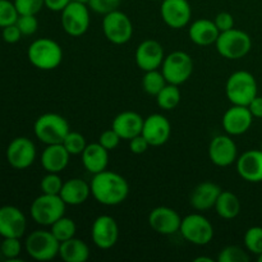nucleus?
<instances>
[{
	"label": "nucleus",
	"mask_w": 262,
	"mask_h": 262,
	"mask_svg": "<svg viewBox=\"0 0 262 262\" xmlns=\"http://www.w3.org/2000/svg\"><path fill=\"white\" fill-rule=\"evenodd\" d=\"M219 35L220 31L214 20L206 19V18L194 20L188 28L189 40L199 46L212 45L216 42Z\"/></svg>",
	"instance_id": "393cba45"
},
{
	"label": "nucleus",
	"mask_w": 262,
	"mask_h": 262,
	"mask_svg": "<svg viewBox=\"0 0 262 262\" xmlns=\"http://www.w3.org/2000/svg\"><path fill=\"white\" fill-rule=\"evenodd\" d=\"M166 83L168 82H166L163 72L159 71V69L145 72V74H143L142 87L146 94L151 95V96H156L165 87Z\"/></svg>",
	"instance_id": "7c9ffc66"
},
{
	"label": "nucleus",
	"mask_w": 262,
	"mask_h": 262,
	"mask_svg": "<svg viewBox=\"0 0 262 262\" xmlns=\"http://www.w3.org/2000/svg\"><path fill=\"white\" fill-rule=\"evenodd\" d=\"M91 238L94 245L100 250L114 247L119 238V227L110 215H100L91 227Z\"/></svg>",
	"instance_id": "f8f14e48"
},
{
	"label": "nucleus",
	"mask_w": 262,
	"mask_h": 262,
	"mask_svg": "<svg viewBox=\"0 0 262 262\" xmlns=\"http://www.w3.org/2000/svg\"><path fill=\"white\" fill-rule=\"evenodd\" d=\"M84 169L91 174H97L106 170L109 164V151L99 142L90 143L81 154Z\"/></svg>",
	"instance_id": "bb28decb"
},
{
	"label": "nucleus",
	"mask_w": 262,
	"mask_h": 262,
	"mask_svg": "<svg viewBox=\"0 0 262 262\" xmlns=\"http://www.w3.org/2000/svg\"><path fill=\"white\" fill-rule=\"evenodd\" d=\"M102 32L107 41L115 45H124L132 38L133 25L130 18L119 9L104 15Z\"/></svg>",
	"instance_id": "9b49d317"
},
{
	"label": "nucleus",
	"mask_w": 262,
	"mask_h": 262,
	"mask_svg": "<svg viewBox=\"0 0 262 262\" xmlns=\"http://www.w3.org/2000/svg\"><path fill=\"white\" fill-rule=\"evenodd\" d=\"M260 150H261V151H262V143H261V148H260Z\"/></svg>",
	"instance_id": "603ef678"
},
{
	"label": "nucleus",
	"mask_w": 262,
	"mask_h": 262,
	"mask_svg": "<svg viewBox=\"0 0 262 262\" xmlns=\"http://www.w3.org/2000/svg\"><path fill=\"white\" fill-rule=\"evenodd\" d=\"M120 140H122L120 136L118 135L113 128H110V129L104 130V132L100 135L99 141H97V142H99L101 146H104L107 151H113L119 146Z\"/></svg>",
	"instance_id": "79ce46f5"
},
{
	"label": "nucleus",
	"mask_w": 262,
	"mask_h": 262,
	"mask_svg": "<svg viewBox=\"0 0 262 262\" xmlns=\"http://www.w3.org/2000/svg\"><path fill=\"white\" fill-rule=\"evenodd\" d=\"M71 127L63 115L56 113H45L36 119L33 124V132L37 140L45 145L61 143L68 135Z\"/></svg>",
	"instance_id": "20e7f679"
},
{
	"label": "nucleus",
	"mask_w": 262,
	"mask_h": 262,
	"mask_svg": "<svg viewBox=\"0 0 262 262\" xmlns=\"http://www.w3.org/2000/svg\"><path fill=\"white\" fill-rule=\"evenodd\" d=\"M122 0H90L89 8L97 14H107L119 8Z\"/></svg>",
	"instance_id": "ea45409f"
},
{
	"label": "nucleus",
	"mask_w": 262,
	"mask_h": 262,
	"mask_svg": "<svg viewBox=\"0 0 262 262\" xmlns=\"http://www.w3.org/2000/svg\"><path fill=\"white\" fill-rule=\"evenodd\" d=\"M219 262H248L250 256L239 246H228L220 251L217 256Z\"/></svg>",
	"instance_id": "c9c22d12"
},
{
	"label": "nucleus",
	"mask_w": 262,
	"mask_h": 262,
	"mask_svg": "<svg viewBox=\"0 0 262 262\" xmlns=\"http://www.w3.org/2000/svg\"><path fill=\"white\" fill-rule=\"evenodd\" d=\"M171 135L170 122L163 114H151L143 120L142 136L147 140L150 146L158 147L168 142Z\"/></svg>",
	"instance_id": "a211bd4d"
},
{
	"label": "nucleus",
	"mask_w": 262,
	"mask_h": 262,
	"mask_svg": "<svg viewBox=\"0 0 262 262\" xmlns=\"http://www.w3.org/2000/svg\"><path fill=\"white\" fill-rule=\"evenodd\" d=\"M245 246L248 252L258 256L262 253V227H251L245 233Z\"/></svg>",
	"instance_id": "72a5a7b5"
},
{
	"label": "nucleus",
	"mask_w": 262,
	"mask_h": 262,
	"mask_svg": "<svg viewBox=\"0 0 262 262\" xmlns=\"http://www.w3.org/2000/svg\"><path fill=\"white\" fill-rule=\"evenodd\" d=\"M14 5L15 8H17L19 15H36L43 7H45V0H14Z\"/></svg>",
	"instance_id": "58836bf2"
},
{
	"label": "nucleus",
	"mask_w": 262,
	"mask_h": 262,
	"mask_svg": "<svg viewBox=\"0 0 262 262\" xmlns=\"http://www.w3.org/2000/svg\"><path fill=\"white\" fill-rule=\"evenodd\" d=\"M223 189L214 182H202L194 187L189 196V204L197 211H206L215 207Z\"/></svg>",
	"instance_id": "4be33fe9"
},
{
	"label": "nucleus",
	"mask_w": 262,
	"mask_h": 262,
	"mask_svg": "<svg viewBox=\"0 0 262 262\" xmlns=\"http://www.w3.org/2000/svg\"><path fill=\"white\" fill-rule=\"evenodd\" d=\"M50 228L51 233L55 235V238L59 242H64V241L76 237V223H74V220L71 219V217L61 216L60 219L56 220Z\"/></svg>",
	"instance_id": "2f4dec72"
},
{
	"label": "nucleus",
	"mask_w": 262,
	"mask_h": 262,
	"mask_svg": "<svg viewBox=\"0 0 262 262\" xmlns=\"http://www.w3.org/2000/svg\"><path fill=\"white\" fill-rule=\"evenodd\" d=\"M15 25L18 26V28L20 30L22 35L25 36H31L37 31L38 28V20L36 18V15L32 14H22L18 17Z\"/></svg>",
	"instance_id": "a19ab883"
},
{
	"label": "nucleus",
	"mask_w": 262,
	"mask_h": 262,
	"mask_svg": "<svg viewBox=\"0 0 262 262\" xmlns=\"http://www.w3.org/2000/svg\"><path fill=\"white\" fill-rule=\"evenodd\" d=\"M257 260H258V262H262V253H261V255L257 256Z\"/></svg>",
	"instance_id": "3c124183"
},
{
	"label": "nucleus",
	"mask_w": 262,
	"mask_h": 262,
	"mask_svg": "<svg viewBox=\"0 0 262 262\" xmlns=\"http://www.w3.org/2000/svg\"><path fill=\"white\" fill-rule=\"evenodd\" d=\"M18 17H19V13L15 8L14 2L0 0V27L4 28L7 26L14 25Z\"/></svg>",
	"instance_id": "e433bc0d"
},
{
	"label": "nucleus",
	"mask_w": 262,
	"mask_h": 262,
	"mask_svg": "<svg viewBox=\"0 0 262 262\" xmlns=\"http://www.w3.org/2000/svg\"><path fill=\"white\" fill-rule=\"evenodd\" d=\"M2 36H3V40H4L5 42L15 43L20 40V37H22L23 35L22 32H20L19 28H18V26L14 23V25L7 26V27L3 28Z\"/></svg>",
	"instance_id": "a18cd8bd"
},
{
	"label": "nucleus",
	"mask_w": 262,
	"mask_h": 262,
	"mask_svg": "<svg viewBox=\"0 0 262 262\" xmlns=\"http://www.w3.org/2000/svg\"><path fill=\"white\" fill-rule=\"evenodd\" d=\"M253 122V115L248 106L233 105L223 115V128L229 136H241L247 132Z\"/></svg>",
	"instance_id": "aec40b11"
},
{
	"label": "nucleus",
	"mask_w": 262,
	"mask_h": 262,
	"mask_svg": "<svg viewBox=\"0 0 262 262\" xmlns=\"http://www.w3.org/2000/svg\"><path fill=\"white\" fill-rule=\"evenodd\" d=\"M71 156L63 143L46 145V148L41 154V165L46 173H61L68 166Z\"/></svg>",
	"instance_id": "b1692460"
},
{
	"label": "nucleus",
	"mask_w": 262,
	"mask_h": 262,
	"mask_svg": "<svg viewBox=\"0 0 262 262\" xmlns=\"http://www.w3.org/2000/svg\"><path fill=\"white\" fill-rule=\"evenodd\" d=\"M160 14L168 27L181 30L191 22L192 8L188 0H163Z\"/></svg>",
	"instance_id": "ddd939ff"
},
{
	"label": "nucleus",
	"mask_w": 262,
	"mask_h": 262,
	"mask_svg": "<svg viewBox=\"0 0 262 262\" xmlns=\"http://www.w3.org/2000/svg\"><path fill=\"white\" fill-rule=\"evenodd\" d=\"M215 25L219 28L220 32H225L232 28H234V17L229 12H220L217 13L214 19Z\"/></svg>",
	"instance_id": "37998d69"
},
{
	"label": "nucleus",
	"mask_w": 262,
	"mask_h": 262,
	"mask_svg": "<svg viewBox=\"0 0 262 262\" xmlns=\"http://www.w3.org/2000/svg\"><path fill=\"white\" fill-rule=\"evenodd\" d=\"M30 63L41 71H53L60 66L63 60V49L49 37H41L33 41L27 51Z\"/></svg>",
	"instance_id": "f03ea898"
},
{
	"label": "nucleus",
	"mask_w": 262,
	"mask_h": 262,
	"mask_svg": "<svg viewBox=\"0 0 262 262\" xmlns=\"http://www.w3.org/2000/svg\"><path fill=\"white\" fill-rule=\"evenodd\" d=\"M179 233L192 245L206 246L214 238V227L204 215L189 214L182 219Z\"/></svg>",
	"instance_id": "1a4fd4ad"
},
{
	"label": "nucleus",
	"mask_w": 262,
	"mask_h": 262,
	"mask_svg": "<svg viewBox=\"0 0 262 262\" xmlns=\"http://www.w3.org/2000/svg\"><path fill=\"white\" fill-rule=\"evenodd\" d=\"M143 120L145 119L138 113L127 110V112L119 113L114 118L112 128L120 136L122 140L129 141L142 133Z\"/></svg>",
	"instance_id": "5701e85b"
},
{
	"label": "nucleus",
	"mask_w": 262,
	"mask_h": 262,
	"mask_svg": "<svg viewBox=\"0 0 262 262\" xmlns=\"http://www.w3.org/2000/svg\"><path fill=\"white\" fill-rule=\"evenodd\" d=\"M248 109L252 113L253 118H262V96H256L248 105Z\"/></svg>",
	"instance_id": "de8ad7c7"
},
{
	"label": "nucleus",
	"mask_w": 262,
	"mask_h": 262,
	"mask_svg": "<svg viewBox=\"0 0 262 262\" xmlns=\"http://www.w3.org/2000/svg\"><path fill=\"white\" fill-rule=\"evenodd\" d=\"M136 64L143 72L161 68L165 59L164 48L159 41L145 40L136 49Z\"/></svg>",
	"instance_id": "dca6fc26"
},
{
	"label": "nucleus",
	"mask_w": 262,
	"mask_h": 262,
	"mask_svg": "<svg viewBox=\"0 0 262 262\" xmlns=\"http://www.w3.org/2000/svg\"><path fill=\"white\" fill-rule=\"evenodd\" d=\"M216 50L223 58L229 60H238L242 59L250 53L252 48V40L250 35L242 30L232 28L225 32H220L216 42Z\"/></svg>",
	"instance_id": "423d86ee"
},
{
	"label": "nucleus",
	"mask_w": 262,
	"mask_h": 262,
	"mask_svg": "<svg viewBox=\"0 0 262 262\" xmlns=\"http://www.w3.org/2000/svg\"><path fill=\"white\" fill-rule=\"evenodd\" d=\"M194 262H214V260L210 257H205V256H200V257L194 258Z\"/></svg>",
	"instance_id": "09e8293b"
},
{
	"label": "nucleus",
	"mask_w": 262,
	"mask_h": 262,
	"mask_svg": "<svg viewBox=\"0 0 262 262\" xmlns=\"http://www.w3.org/2000/svg\"><path fill=\"white\" fill-rule=\"evenodd\" d=\"M72 0H45V7L51 12H61Z\"/></svg>",
	"instance_id": "49530a36"
},
{
	"label": "nucleus",
	"mask_w": 262,
	"mask_h": 262,
	"mask_svg": "<svg viewBox=\"0 0 262 262\" xmlns=\"http://www.w3.org/2000/svg\"><path fill=\"white\" fill-rule=\"evenodd\" d=\"M0 256H2V252H0Z\"/></svg>",
	"instance_id": "5fc2aeb1"
},
{
	"label": "nucleus",
	"mask_w": 262,
	"mask_h": 262,
	"mask_svg": "<svg viewBox=\"0 0 262 262\" xmlns=\"http://www.w3.org/2000/svg\"><path fill=\"white\" fill-rule=\"evenodd\" d=\"M74 2H78V3H82V4H87V5H89L90 0H74Z\"/></svg>",
	"instance_id": "8fccbe9b"
},
{
	"label": "nucleus",
	"mask_w": 262,
	"mask_h": 262,
	"mask_svg": "<svg viewBox=\"0 0 262 262\" xmlns=\"http://www.w3.org/2000/svg\"><path fill=\"white\" fill-rule=\"evenodd\" d=\"M181 90L179 86L173 83H166L165 87L156 95V101L159 107L163 110H173L181 102Z\"/></svg>",
	"instance_id": "c756f323"
},
{
	"label": "nucleus",
	"mask_w": 262,
	"mask_h": 262,
	"mask_svg": "<svg viewBox=\"0 0 262 262\" xmlns=\"http://www.w3.org/2000/svg\"><path fill=\"white\" fill-rule=\"evenodd\" d=\"M237 145L229 135H219L209 145V158L214 165L227 168L237 161Z\"/></svg>",
	"instance_id": "2eb2a0df"
},
{
	"label": "nucleus",
	"mask_w": 262,
	"mask_h": 262,
	"mask_svg": "<svg viewBox=\"0 0 262 262\" xmlns=\"http://www.w3.org/2000/svg\"><path fill=\"white\" fill-rule=\"evenodd\" d=\"M159 2H163V0H159Z\"/></svg>",
	"instance_id": "864d4df0"
},
{
	"label": "nucleus",
	"mask_w": 262,
	"mask_h": 262,
	"mask_svg": "<svg viewBox=\"0 0 262 262\" xmlns=\"http://www.w3.org/2000/svg\"><path fill=\"white\" fill-rule=\"evenodd\" d=\"M59 196L69 206H78L84 204L91 196V186L81 178H72L64 182Z\"/></svg>",
	"instance_id": "a878e982"
},
{
	"label": "nucleus",
	"mask_w": 262,
	"mask_h": 262,
	"mask_svg": "<svg viewBox=\"0 0 262 262\" xmlns=\"http://www.w3.org/2000/svg\"><path fill=\"white\" fill-rule=\"evenodd\" d=\"M161 72L168 83L179 86L191 78L193 73V59L186 51H173L164 59Z\"/></svg>",
	"instance_id": "6e6552de"
},
{
	"label": "nucleus",
	"mask_w": 262,
	"mask_h": 262,
	"mask_svg": "<svg viewBox=\"0 0 262 262\" xmlns=\"http://www.w3.org/2000/svg\"><path fill=\"white\" fill-rule=\"evenodd\" d=\"M63 179L59 177V173H48L41 179V191L48 194H59L63 187Z\"/></svg>",
	"instance_id": "4c0bfd02"
},
{
	"label": "nucleus",
	"mask_w": 262,
	"mask_h": 262,
	"mask_svg": "<svg viewBox=\"0 0 262 262\" xmlns=\"http://www.w3.org/2000/svg\"><path fill=\"white\" fill-rule=\"evenodd\" d=\"M215 210L223 219H234L241 212V201L237 194H234L233 192L222 191L216 204H215Z\"/></svg>",
	"instance_id": "c85d7f7f"
},
{
	"label": "nucleus",
	"mask_w": 262,
	"mask_h": 262,
	"mask_svg": "<svg viewBox=\"0 0 262 262\" xmlns=\"http://www.w3.org/2000/svg\"><path fill=\"white\" fill-rule=\"evenodd\" d=\"M61 143L71 155H81L87 146L84 136L79 132H76V130H69V133L66 136Z\"/></svg>",
	"instance_id": "473e14b6"
},
{
	"label": "nucleus",
	"mask_w": 262,
	"mask_h": 262,
	"mask_svg": "<svg viewBox=\"0 0 262 262\" xmlns=\"http://www.w3.org/2000/svg\"><path fill=\"white\" fill-rule=\"evenodd\" d=\"M26 252L36 261H50L59 256L60 242L51 230L38 229L31 233L25 242Z\"/></svg>",
	"instance_id": "0eeeda50"
},
{
	"label": "nucleus",
	"mask_w": 262,
	"mask_h": 262,
	"mask_svg": "<svg viewBox=\"0 0 262 262\" xmlns=\"http://www.w3.org/2000/svg\"><path fill=\"white\" fill-rule=\"evenodd\" d=\"M148 147H150V143L143 137L142 133L133 137L132 140H129V150L133 154H136V155H142V154H145L147 151Z\"/></svg>",
	"instance_id": "c03bdc74"
},
{
	"label": "nucleus",
	"mask_w": 262,
	"mask_h": 262,
	"mask_svg": "<svg viewBox=\"0 0 262 262\" xmlns=\"http://www.w3.org/2000/svg\"><path fill=\"white\" fill-rule=\"evenodd\" d=\"M7 160L18 170L30 168L36 160L35 143L27 137L14 138L7 148Z\"/></svg>",
	"instance_id": "4468645a"
},
{
	"label": "nucleus",
	"mask_w": 262,
	"mask_h": 262,
	"mask_svg": "<svg viewBox=\"0 0 262 262\" xmlns=\"http://www.w3.org/2000/svg\"><path fill=\"white\" fill-rule=\"evenodd\" d=\"M59 256L64 262H86L90 257V248L84 241L73 237L60 242Z\"/></svg>",
	"instance_id": "cd10ccee"
},
{
	"label": "nucleus",
	"mask_w": 262,
	"mask_h": 262,
	"mask_svg": "<svg viewBox=\"0 0 262 262\" xmlns=\"http://www.w3.org/2000/svg\"><path fill=\"white\" fill-rule=\"evenodd\" d=\"M20 238H4L0 245V252L7 258L8 262H17L19 260L22 245H20Z\"/></svg>",
	"instance_id": "f704fd0d"
},
{
	"label": "nucleus",
	"mask_w": 262,
	"mask_h": 262,
	"mask_svg": "<svg viewBox=\"0 0 262 262\" xmlns=\"http://www.w3.org/2000/svg\"><path fill=\"white\" fill-rule=\"evenodd\" d=\"M182 217L174 209L168 206L155 207L148 214V225L156 233L163 235H171L179 232Z\"/></svg>",
	"instance_id": "f3484780"
},
{
	"label": "nucleus",
	"mask_w": 262,
	"mask_h": 262,
	"mask_svg": "<svg viewBox=\"0 0 262 262\" xmlns=\"http://www.w3.org/2000/svg\"><path fill=\"white\" fill-rule=\"evenodd\" d=\"M237 171L250 183L262 182V151L248 150L237 159Z\"/></svg>",
	"instance_id": "412c9836"
},
{
	"label": "nucleus",
	"mask_w": 262,
	"mask_h": 262,
	"mask_svg": "<svg viewBox=\"0 0 262 262\" xmlns=\"http://www.w3.org/2000/svg\"><path fill=\"white\" fill-rule=\"evenodd\" d=\"M225 94L233 105L248 106L250 102L257 96V81L250 72L237 71L228 78Z\"/></svg>",
	"instance_id": "7ed1b4c3"
},
{
	"label": "nucleus",
	"mask_w": 262,
	"mask_h": 262,
	"mask_svg": "<svg viewBox=\"0 0 262 262\" xmlns=\"http://www.w3.org/2000/svg\"><path fill=\"white\" fill-rule=\"evenodd\" d=\"M60 13L61 27L66 33L72 37H79L87 32L91 23L89 5L72 0Z\"/></svg>",
	"instance_id": "9d476101"
},
{
	"label": "nucleus",
	"mask_w": 262,
	"mask_h": 262,
	"mask_svg": "<svg viewBox=\"0 0 262 262\" xmlns=\"http://www.w3.org/2000/svg\"><path fill=\"white\" fill-rule=\"evenodd\" d=\"M67 204L59 194L42 193L31 204V217L42 227H51L66 214Z\"/></svg>",
	"instance_id": "39448f33"
},
{
	"label": "nucleus",
	"mask_w": 262,
	"mask_h": 262,
	"mask_svg": "<svg viewBox=\"0 0 262 262\" xmlns=\"http://www.w3.org/2000/svg\"><path fill=\"white\" fill-rule=\"evenodd\" d=\"M27 228L25 214L18 207H0V235L3 238H22Z\"/></svg>",
	"instance_id": "6ab92c4d"
},
{
	"label": "nucleus",
	"mask_w": 262,
	"mask_h": 262,
	"mask_svg": "<svg viewBox=\"0 0 262 262\" xmlns=\"http://www.w3.org/2000/svg\"><path fill=\"white\" fill-rule=\"evenodd\" d=\"M91 194L104 206H117L125 201L129 193L127 179L112 170L94 174L91 183Z\"/></svg>",
	"instance_id": "f257e3e1"
}]
</instances>
